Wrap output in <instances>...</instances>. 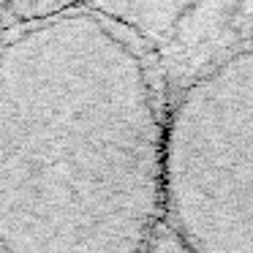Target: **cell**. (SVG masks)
<instances>
[{"label":"cell","instance_id":"obj_3","mask_svg":"<svg viewBox=\"0 0 253 253\" xmlns=\"http://www.w3.org/2000/svg\"><path fill=\"white\" fill-rule=\"evenodd\" d=\"M142 253H193V251L169 229V226L161 223L158 231L153 234V240L147 242V248H144Z\"/></svg>","mask_w":253,"mask_h":253},{"label":"cell","instance_id":"obj_2","mask_svg":"<svg viewBox=\"0 0 253 253\" xmlns=\"http://www.w3.org/2000/svg\"><path fill=\"white\" fill-rule=\"evenodd\" d=\"M164 223L193 253H253V52L215 66L169 109Z\"/></svg>","mask_w":253,"mask_h":253},{"label":"cell","instance_id":"obj_1","mask_svg":"<svg viewBox=\"0 0 253 253\" xmlns=\"http://www.w3.org/2000/svg\"><path fill=\"white\" fill-rule=\"evenodd\" d=\"M153 44L98 3L11 6L0 30V253H142L164 223Z\"/></svg>","mask_w":253,"mask_h":253}]
</instances>
